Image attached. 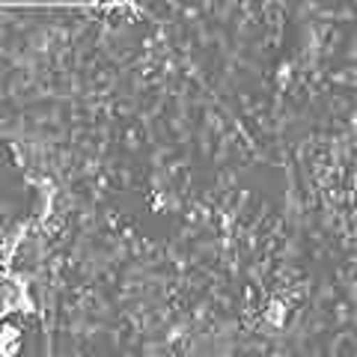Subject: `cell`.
<instances>
[{
  "mask_svg": "<svg viewBox=\"0 0 357 357\" xmlns=\"http://www.w3.org/2000/svg\"><path fill=\"white\" fill-rule=\"evenodd\" d=\"M238 188V167L236 164H223L220 170H218V178H215V185L208 188L211 194H215L218 199L223 197V194H229V191H236Z\"/></svg>",
  "mask_w": 357,
  "mask_h": 357,
  "instance_id": "obj_1",
  "label": "cell"
},
{
  "mask_svg": "<svg viewBox=\"0 0 357 357\" xmlns=\"http://www.w3.org/2000/svg\"><path fill=\"white\" fill-rule=\"evenodd\" d=\"M325 354L340 357V354H354V328H337V337L328 342Z\"/></svg>",
  "mask_w": 357,
  "mask_h": 357,
  "instance_id": "obj_2",
  "label": "cell"
}]
</instances>
